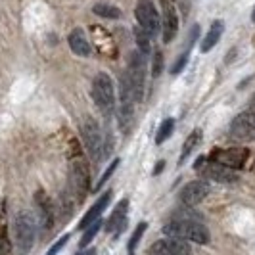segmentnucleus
Listing matches in <instances>:
<instances>
[{
	"mask_svg": "<svg viewBox=\"0 0 255 255\" xmlns=\"http://www.w3.org/2000/svg\"><path fill=\"white\" fill-rule=\"evenodd\" d=\"M163 234L169 238H177V240H184V242H194L205 246L211 240L209 230L205 229L200 221L194 219H173L163 225Z\"/></svg>",
	"mask_w": 255,
	"mask_h": 255,
	"instance_id": "obj_1",
	"label": "nucleus"
},
{
	"mask_svg": "<svg viewBox=\"0 0 255 255\" xmlns=\"http://www.w3.org/2000/svg\"><path fill=\"white\" fill-rule=\"evenodd\" d=\"M37 238V221L31 211H17L13 217V242L17 255H27Z\"/></svg>",
	"mask_w": 255,
	"mask_h": 255,
	"instance_id": "obj_2",
	"label": "nucleus"
},
{
	"mask_svg": "<svg viewBox=\"0 0 255 255\" xmlns=\"http://www.w3.org/2000/svg\"><path fill=\"white\" fill-rule=\"evenodd\" d=\"M92 98L104 115H112L115 110V85L108 73H98L92 79Z\"/></svg>",
	"mask_w": 255,
	"mask_h": 255,
	"instance_id": "obj_3",
	"label": "nucleus"
},
{
	"mask_svg": "<svg viewBox=\"0 0 255 255\" xmlns=\"http://www.w3.org/2000/svg\"><path fill=\"white\" fill-rule=\"evenodd\" d=\"M81 136H83V144H85V150L89 153V157L92 161H100L102 159L104 152V136L100 125L94 117L87 115L81 123Z\"/></svg>",
	"mask_w": 255,
	"mask_h": 255,
	"instance_id": "obj_4",
	"label": "nucleus"
},
{
	"mask_svg": "<svg viewBox=\"0 0 255 255\" xmlns=\"http://www.w3.org/2000/svg\"><path fill=\"white\" fill-rule=\"evenodd\" d=\"M128 85L132 89L134 102H140L144 98V85H146V56L140 52H132L128 58V67L125 71Z\"/></svg>",
	"mask_w": 255,
	"mask_h": 255,
	"instance_id": "obj_5",
	"label": "nucleus"
},
{
	"mask_svg": "<svg viewBox=\"0 0 255 255\" xmlns=\"http://www.w3.org/2000/svg\"><path fill=\"white\" fill-rule=\"evenodd\" d=\"M119 108H117V121H119V128L123 132H127L128 127L132 125L134 119V96H132V89L128 85L127 77H121L119 83Z\"/></svg>",
	"mask_w": 255,
	"mask_h": 255,
	"instance_id": "obj_6",
	"label": "nucleus"
},
{
	"mask_svg": "<svg viewBox=\"0 0 255 255\" xmlns=\"http://www.w3.org/2000/svg\"><path fill=\"white\" fill-rule=\"evenodd\" d=\"M69 186H71V192L75 194L79 202H83L87 198V194L90 190V173L85 159L71 161V165H69Z\"/></svg>",
	"mask_w": 255,
	"mask_h": 255,
	"instance_id": "obj_7",
	"label": "nucleus"
},
{
	"mask_svg": "<svg viewBox=\"0 0 255 255\" xmlns=\"http://www.w3.org/2000/svg\"><path fill=\"white\" fill-rule=\"evenodd\" d=\"M196 171L200 173L202 179L211 180V182H217V184L234 186V184L240 182V175H238V173H234V171L229 169V167H223V165H219V163H213V161H209V163H205V165H202V163L198 161V163H196Z\"/></svg>",
	"mask_w": 255,
	"mask_h": 255,
	"instance_id": "obj_8",
	"label": "nucleus"
},
{
	"mask_svg": "<svg viewBox=\"0 0 255 255\" xmlns=\"http://www.w3.org/2000/svg\"><path fill=\"white\" fill-rule=\"evenodd\" d=\"M230 136L238 142L255 140V110H248L234 117L230 123Z\"/></svg>",
	"mask_w": 255,
	"mask_h": 255,
	"instance_id": "obj_9",
	"label": "nucleus"
},
{
	"mask_svg": "<svg viewBox=\"0 0 255 255\" xmlns=\"http://www.w3.org/2000/svg\"><path fill=\"white\" fill-rule=\"evenodd\" d=\"M250 159V150L246 148H229V150H213V153L209 155V161L219 163L223 167H229V169H242L246 167Z\"/></svg>",
	"mask_w": 255,
	"mask_h": 255,
	"instance_id": "obj_10",
	"label": "nucleus"
},
{
	"mask_svg": "<svg viewBox=\"0 0 255 255\" xmlns=\"http://www.w3.org/2000/svg\"><path fill=\"white\" fill-rule=\"evenodd\" d=\"M134 13H136V19H138L140 27L150 35V37L159 33V29H161L159 13H157L155 6H153L150 0H138Z\"/></svg>",
	"mask_w": 255,
	"mask_h": 255,
	"instance_id": "obj_11",
	"label": "nucleus"
},
{
	"mask_svg": "<svg viewBox=\"0 0 255 255\" xmlns=\"http://www.w3.org/2000/svg\"><path fill=\"white\" fill-rule=\"evenodd\" d=\"M192 248L188 242L184 240H177V238H161L148 248V255H190Z\"/></svg>",
	"mask_w": 255,
	"mask_h": 255,
	"instance_id": "obj_12",
	"label": "nucleus"
},
{
	"mask_svg": "<svg viewBox=\"0 0 255 255\" xmlns=\"http://www.w3.org/2000/svg\"><path fill=\"white\" fill-rule=\"evenodd\" d=\"M35 205H37L38 211V223L44 230H50L54 227V204L48 198V194L44 190H37L35 192Z\"/></svg>",
	"mask_w": 255,
	"mask_h": 255,
	"instance_id": "obj_13",
	"label": "nucleus"
},
{
	"mask_svg": "<svg viewBox=\"0 0 255 255\" xmlns=\"http://www.w3.org/2000/svg\"><path fill=\"white\" fill-rule=\"evenodd\" d=\"M207 194H209V186L205 182H202V180H192V182H188L180 190L179 198L184 205L194 207V205L202 204L205 198H207Z\"/></svg>",
	"mask_w": 255,
	"mask_h": 255,
	"instance_id": "obj_14",
	"label": "nucleus"
},
{
	"mask_svg": "<svg viewBox=\"0 0 255 255\" xmlns=\"http://www.w3.org/2000/svg\"><path fill=\"white\" fill-rule=\"evenodd\" d=\"M127 211H128V200H121L119 204L115 205L114 213H112V217H110L108 225H106V230L108 232H114L115 238L127 227Z\"/></svg>",
	"mask_w": 255,
	"mask_h": 255,
	"instance_id": "obj_15",
	"label": "nucleus"
},
{
	"mask_svg": "<svg viewBox=\"0 0 255 255\" xmlns=\"http://www.w3.org/2000/svg\"><path fill=\"white\" fill-rule=\"evenodd\" d=\"M179 31V15L171 2H165L163 6V42L169 44Z\"/></svg>",
	"mask_w": 255,
	"mask_h": 255,
	"instance_id": "obj_16",
	"label": "nucleus"
},
{
	"mask_svg": "<svg viewBox=\"0 0 255 255\" xmlns=\"http://www.w3.org/2000/svg\"><path fill=\"white\" fill-rule=\"evenodd\" d=\"M110 200H112V192L108 190L102 198H100V200H98V202H96V204L92 205L89 211L85 213V217L81 219V223H79V230L89 229L94 221H98V219H100V215L104 213V209H106V207H108V204H110Z\"/></svg>",
	"mask_w": 255,
	"mask_h": 255,
	"instance_id": "obj_17",
	"label": "nucleus"
},
{
	"mask_svg": "<svg viewBox=\"0 0 255 255\" xmlns=\"http://www.w3.org/2000/svg\"><path fill=\"white\" fill-rule=\"evenodd\" d=\"M67 42H69L71 52L77 54V56L87 58V56L90 54V42H89V38H87V35H85V31H83L81 27H75V29L69 33Z\"/></svg>",
	"mask_w": 255,
	"mask_h": 255,
	"instance_id": "obj_18",
	"label": "nucleus"
},
{
	"mask_svg": "<svg viewBox=\"0 0 255 255\" xmlns=\"http://www.w3.org/2000/svg\"><path fill=\"white\" fill-rule=\"evenodd\" d=\"M223 31H225V23L221 21V19H217V21H213L211 23V27H209V31H207V35L204 37V40H202V52H209L211 48H215V44L219 42V38H221V35H223Z\"/></svg>",
	"mask_w": 255,
	"mask_h": 255,
	"instance_id": "obj_19",
	"label": "nucleus"
},
{
	"mask_svg": "<svg viewBox=\"0 0 255 255\" xmlns=\"http://www.w3.org/2000/svg\"><path fill=\"white\" fill-rule=\"evenodd\" d=\"M202 142V130L200 128H194L190 134H188V138L184 142V146H182V153H180L179 157V163H184L188 157L192 155V152L198 148V144Z\"/></svg>",
	"mask_w": 255,
	"mask_h": 255,
	"instance_id": "obj_20",
	"label": "nucleus"
},
{
	"mask_svg": "<svg viewBox=\"0 0 255 255\" xmlns=\"http://www.w3.org/2000/svg\"><path fill=\"white\" fill-rule=\"evenodd\" d=\"M134 38H136V44H138V52L144 54V56H148V52L152 50V42H150V35L138 27V29H134Z\"/></svg>",
	"mask_w": 255,
	"mask_h": 255,
	"instance_id": "obj_21",
	"label": "nucleus"
},
{
	"mask_svg": "<svg viewBox=\"0 0 255 255\" xmlns=\"http://www.w3.org/2000/svg\"><path fill=\"white\" fill-rule=\"evenodd\" d=\"M92 12L96 15H100V17H108V19H117L121 15V10L112 6V4H96L92 8Z\"/></svg>",
	"mask_w": 255,
	"mask_h": 255,
	"instance_id": "obj_22",
	"label": "nucleus"
},
{
	"mask_svg": "<svg viewBox=\"0 0 255 255\" xmlns=\"http://www.w3.org/2000/svg\"><path fill=\"white\" fill-rule=\"evenodd\" d=\"M173 128H175V119H165L159 128H157V136H155V142L157 144H163V142L173 134Z\"/></svg>",
	"mask_w": 255,
	"mask_h": 255,
	"instance_id": "obj_23",
	"label": "nucleus"
},
{
	"mask_svg": "<svg viewBox=\"0 0 255 255\" xmlns=\"http://www.w3.org/2000/svg\"><path fill=\"white\" fill-rule=\"evenodd\" d=\"M100 229H102V221L98 219V221H94V223L90 225L89 229H85L87 232L83 234V238H81V244H79V246H81V248H87V244H90L92 240H94V236L100 232Z\"/></svg>",
	"mask_w": 255,
	"mask_h": 255,
	"instance_id": "obj_24",
	"label": "nucleus"
},
{
	"mask_svg": "<svg viewBox=\"0 0 255 255\" xmlns=\"http://www.w3.org/2000/svg\"><path fill=\"white\" fill-rule=\"evenodd\" d=\"M146 223H140L136 229H134V232H132V236H130V240H128V246H127V250L128 252H134L136 250V246H138V242H140V238H142V234H144V230H146Z\"/></svg>",
	"mask_w": 255,
	"mask_h": 255,
	"instance_id": "obj_25",
	"label": "nucleus"
},
{
	"mask_svg": "<svg viewBox=\"0 0 255 255\" xmlns=\"http://www.w3.org/2000/svg\"><path fill=\"white\" fill-rule=\"evenodd\" d=\"M161 71H163V54L161 50H155L152 60V77H159Z\"/></svg>",
	"mask_w": 255,
	"mask_h": 255,
	"instance_id": "obj_26",
	"label": "nucleus"
},
{
	"mask_svg": "<svg viewBox=\"0 0 255 255\" xmlns=\"http://www.w3.org/2000/svg\"><path fill=\"white\" fill-rule=\"evenodd\" d=\"M119 163H121V161H119V157H117V159H114V161H112V163L108 165V169L104 171V175H102V177H100V180H98V186H96V188H100L102 184H106V182H108V179L112 177V173H114V171H115V167L119 165Z\"/></svg>",
	"mask_w": 255,
	"mask_h": 255,
	"instance_id": "obj_27",
	"label": "nucleus"
},
{
	"mask_svg": "<svg viewBox=\"0 0 255 255\" xmlns=\"http://www.w3.org/2000/svg\"><path fill=\"white\" fill-rule=\"evenodd\" d=\"M186 62H188V54H182V56H179V58H177V62H175V65L171 67V73H173V75L180 73V71L184 69Z\"/></svg>",
	"mask_w": 255,
	"mask_h": 255,
	"instance_id": "obj_28",
	"label": "nucleus"
},
{
	"mask_svg": "<svg viewBox=\"0 0 255 255\" xmlns=\"http://www.w3.org/2000/svg\"><path fill=\"white\" fill-rule=\"evenodd\" d=\"M67 240H69V236H67V234H65V236H62V238H60V240H58V242L54 244L50 250H48V254H46V255H58L60 252H62V248L67 244Z\"/></svg>",
	"mask_w": 255,
	"mask_h": 255,
	"instance_id": "obj_29",
	"label": "nucleus"
},
{
	"mask_svg": "<svg viewBox=\"0 0 255 255\" xmlns=\"http://www.w3.org/2000/svg\"><path fill=\"white\" fill-rule=\"evenodd\" d=\"M0 255H10V244L4 236H0Z\"/></svg>",
	"mask_w": 255,
	"mask_h": 255,
	"instance_id": "obj_30",
	"label": "nucleus"
},
{
	"mask_svg": "<svg viewBox=\"0 0 255 255\" xmlns=\"http://www.w3.org/2000/svg\"><path fill=\"white\" fill-rule=\"evenodd\" d=\"M163 167H165V161H157V165H155V171H153V173L157 175V173H159V171H161Z\"/></svg>",
	"mask_w": 255,
	"mask_h": 255,
	"instance_id": "obj_31",
	"label": "nucleus"
},
{
	"mask_svg": "<svg viewBox=\"0 0 255 255\" xmlns=\"http://www.w3.org/2000/svg\"><path fill=\"white\" fill-rule=\"evenodd\" d=\"M85 255H96V252H94V250H89V252H87Z\"/></svg>",
	"mask_w": 255,
	"mask_h": 255,
	"instance_id": "obj_32",
	"label": "nucleus"
},
{
	"mask_svg": "<svg viewBox=\"0 0 255 255\" xmlns=\"http://www.w3.org/2000/svg\"><path fill=\"white\" fill-rule=\"evenodd\" d=\"M252 21H255V8H254V13H252Z\"/></svg>",
	"mask_w": 255,
	"mask_h": 255,
	"instance_id": "obj_33",
	"label": "nucleus"
},
{
	"mask_svg": "<svg viewBox=\"0 0 255 255\" xmlns=\"http://www.w3.org/2000/svg\"><path fill=\"white\" fill-rule=\"evenodd\" d=\"M252 104H254V106H255V94H254V98H252Z\"/></svg>",
	"mask_w": 255,
	"mask_h": 255,
	"instance_id": "obj_34",
	"label": "nucleus"
},
{
	"mask_svg": "<svg viewBox=\"0 0 255 255\" xmlns=\"http://www.w3.org/2000/svg\"><path fill=\"white\" fill-rule=\"evenodd\" d=\"M128 255H134V252H128Z\"/></svg>",
	"mask_w": 255,
	"mask_h": 255,
	"instance_id": "obj_35",
	"label": "nucleus"
}]
</instances>
